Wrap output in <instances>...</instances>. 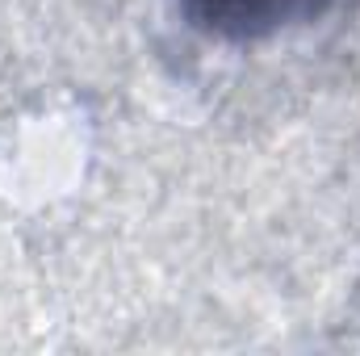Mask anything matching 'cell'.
<instances>
[{
    "label": "cell",
    "mask_w": 360,
    "mask_h": 356,
    "mask_svg": "<svg viewBox=\"0 0 360 356\" xmlns=\"http://www.w3.org/2000/svg\"><path fill=\"white\" fill-rule=\"evenodd\" d=\"M214 8L226 17H264V13H285L289 0H214Z\"/></svg>",
    "instance_id": "obj_1"
}]
</instances>
